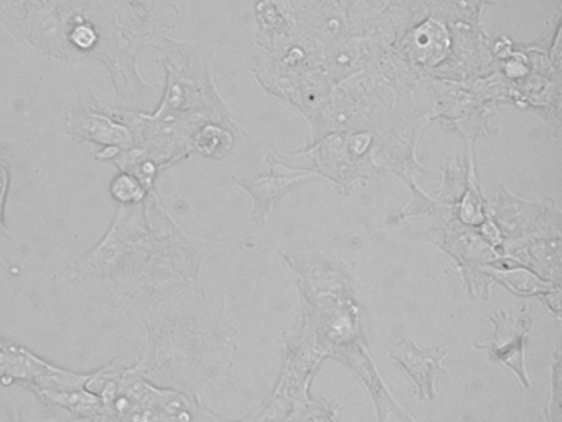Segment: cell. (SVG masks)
Masks as SVG:
<instances>
[{
    "label": "cell",
    "instance_id": "obj_1",
    "mask_svg": "<svg viewBox=\"0 0 562 422\" xmlns=\"http://www.w3.org/2000/svg\"><path fill=\"white\" fill-rule=\"evenodd\" d=\"M493 332L485 342H476L475 348L488 353L492 358L498 359L508 366L521 386L529 388L528 371L525 365L526 338L531 329V319L528 316H508L505 310H498L490 316Z\"/></svg>",
    "mask_w": 562,
    "mask_h": 422
},
{
    "label": "cell",
    "instance_id": "obj_2",
    "mask_svg": "<svg viewBox=\"0 0 562 422\" xmlns=\"http://www.w3.org/2000/svg\"><path fill=\"white\" fill-rule=\"evenodd\" d=\"M449 355V348H420L413 340H401L393 349L390 358L403 368V371L417 386L419 399L436 398V379L447 375L442 359Z\"/></svg>",
    "mask_w": 562,
    "mask_h": 422
},
{
    "label": "cell",
    "instance_id": "obj_3",
    "mask_svg": "<svg viewBox=\"0 0 562 422\" xmlns=\"http://www.w3.org/2000/svg\"><path fill=\"white\" fill-rule=\"evenodd\" d=\"M54 363L35 355L22 343L0 336V381L37 386L54 369Z\"/></svg>",
    "mask_w": 562,
    "mask_h": 422
},
{
    "label": "cell",
    "instance_id": "obj_4",
    "mask_svg": "<svg viewBox=\"0 0 562 422\" xmlns=\"http://www.w3.org/2000/svg\"><path fill=\"white\" fill-rule=\"evenodd\" d=\"M311 177H314V175H282L269 171V174L259 175L258 178H252V180H236V184L251 193L252 221L256 224H265L266 216L271 211L272 204L279 198L288 195L289 191L297 188L299 185L305 184Z\"/></svg>",
    "mask_w": 562,
    "mask_h": 422
},
{
    "label": "cell",
    "instance_id": "obj_5",
    "mask_svg": "<svg viewBox=\"0 0 562 422\" xmlns=\"http://www.w3.org/2000/svg\"><path fill=\"white\" fill-rule=\"evenodd\" d=\"M483 273L488 274L493 279L502 282L503 286L508 287L516 296H536L539 299H548V306L551 307L552 312L558 319H561V300H559V284L544 280L538 274L529 270L528 267H493L483 266Z\"/></svg>",
    "mask_w": 562,
    "mask_h": 422
},
{
    "label": "cell",
    "instance_id": "obj_6",
    "mask_svg": "<svg viewBox=\"0 0 562 422\" xmlns=\"http://www.w3.org/2000/svg\"><path fill=\"white\" fill-rule=\"evenodd\" d=\"M258 20H261V25L265 30H281V25L285 23L284 16L278 10V5L274 2H268V0H262L261 3H258Z\"/></svg>",
    "mask_w": 562,
    "mask_h": 422
},
{
    "label": "cell",
    "instance_id": "obj_7",
    "mask_svg": "<svg viewBox=\"0 0 562 422\" xmlns=\"http://www.w3.org/2000/svg\"><path fill=\"white\" fill-rule=\"evenodd\" d=\"M113 193L123 201H130L140 197L139 187L127 177L120 178V180L114 184Z\"/></svg>",
    "mask_w": 562,
    "mask_h": 422
},
{
    "label": "cell",
    "instance_id": "obj_8",
    "mask_svg": "<svg viewBox=\"0 0 562 422\" xmlns=\"http://www.w3.org/2000/svg\"><path fill=\"white\" fill-rule=\"evenodd\" d=\"M71 38H74V42L77 43L78 46H81V48H90L94 40H97V35H94L90 26H78L74 35H71Z\"/></svg>",
    "mask_w": 562,
    "mask_h": 422
},
{
    "label": "cell",
    "instance_id": "obj_9",
    "mask_svg": "<svg viewBox=\"0 0 562 422\" xmlns=\"http://www.w3.org/2000/svg\"><path fill=\"white\" fill-rule=\"evenodd\" d=\"M12 422H21V421H19V419H18V418H15V419H14V421H12Z\"/></svg>",
    "mask_w": 562,
    "mask_h": 422
}]
</instances>
